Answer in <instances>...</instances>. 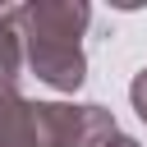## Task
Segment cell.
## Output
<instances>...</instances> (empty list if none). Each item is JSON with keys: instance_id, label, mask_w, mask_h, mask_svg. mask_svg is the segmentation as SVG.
I'll use <instances>...</instances> for the list:
<instances>
[{"instance_id": "6", "label": "cell", "mask_w": 147, "mask_h": 147, "mask_svg": "<svg viewBox=\"0 0 147 147\" xmlns=\"http://www.w3.org/2000/svg\"><path fill=\"white\" fill-rule=\"evenodd\" d=\"M101 147H142V142H138V138H129V133H115V138H110V142H101Z\"/></svg>"}, {"instance_id": "2", "label": "cell", "mask_w": 147, "mask_h": 147, "mask_svg": "<svg viewBox=\"0 0 147 147\" xmlns=\"http://www.w3.org/2000/svg\"><path fill=\"white\" fill-rule=\"evenodd\" d=\"M115 133L119 124L101 101H37L41 147H101Z\"/></svg>"}, {"instance_id": "3", "label": "cell", "mask_w": 147, "mask_h": 147, "mask_svg": "<svg viewBox=\"0 0 147 147\" xmlns=\"http://www.w3.org/2000/svg\"><path fill=\"white\" fill-rule=\"evenodd\" d=\"M0 147H41L37 101H28L23 92H0Z\"/></svg>"}, {"instance_id": "1", "label": "cell", "mask_w": 147, "mask_h": 147, "mask_svg": "<svg viewBox=\"0 0 147 147\" xmlns=\"http://www.w3.org/2000/svg\"><path fill=\"white\" fill-rule=\"evenodd\" d=\"M92 9L83 0H28L14 5V28L23 41V64L55 92H78L87 78L83 32Z\"/></svg>"}, {"instance_id": "4", "label": "cell", "mask_w": 147, "mask_h": 147, "mask_svg": "<svg viewBox=\"0 0 147 147\" xmlns=\"http://www.w3.org/2000/svg\"><path fill=\"white\" fill-rule=\"evenodd\" d=\"M23 78V41L14 28V5H0V92H18Z\"/></svg>"}, {"instance_id": "5", "label": "cell", "mask_w": 147, "mask_h": 147, "mask_svg": "<svg viewBox=\"0 0 147 147\" xmlns=\"http://www.w3.org/2000/svg\"><path fill=\"white\" fill-rule=\"evenodd\" d=\"M129 101H133L138 119L147 124V69H138V74H133V83H129Z\"/></svg>"}]
</instances>
